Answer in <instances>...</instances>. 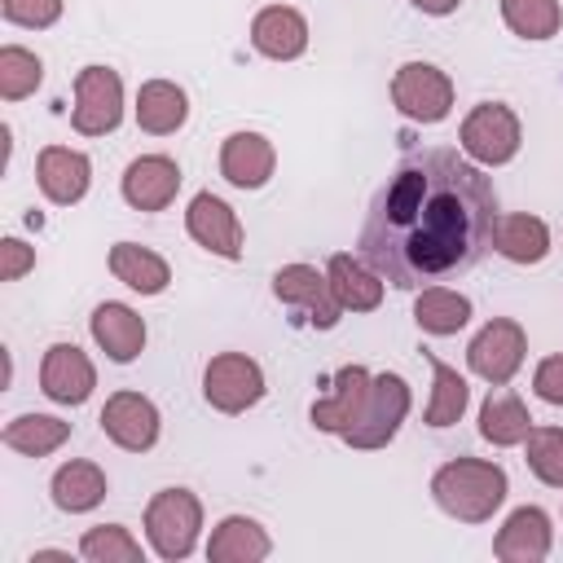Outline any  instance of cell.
Masks as SVG:
<instances>
[{
  "label": "cell",
  "instance_id": "7",
  "mask_svg": "<svg viewBox=\"0 0 563 563\" xmlns=\"http://www.w3.org/2000/svg\"><path fill=\"white\" fill-rule=\"evenodd\" d=\"M123 123V79L114 66H79L75 70V106L70 128L79 136H110Z\"/></svg>",
  "mask_w": 563,
  "mask_h": 563
},
{
  "label": "cell",
  "instance_id": "38",
  "mask_svg": "<svg viewBox=\"0 0 563 563\" xmlns=\"http://www.w3.org/2000/svg\"><path fill=\"white\" fill-rule=\"evenodd\" d=\"M418 13H427V18H449V13H457L462 9V0H409Z\"/></svg>",
  "mask_w": 563,
  "mask_h": 563
},
{
  "label": "cell",
  "instance_id": "28",
  "mask_svg": "<svg viewBox=\"0 0 563 563\" xmlns=\"http://www.w3.org/2000/svg\"><path fill=\"white\" fill-rule=\"evenodd\" d=\"M422 356H427V365H431V396H427L422 422L435 427V431H444V427L462 422V413L471 409V387H466V378H462L453 365H444L435 352H422Z\"/></svg>",
  "mask_w": 563,
  "mask_h": 563
},
{
  "label": "cell",
  "instance_id": "34",
  "mask_svg": "<svg viewBox=\"0 0 563 563\" xmlns=\"http://www.w3.org/2000/svg\"><path fill=\"white\" fill-rule=\"evenodd\" d=\"M523 462L545 488H563V427H532L523 440Z\"/></svg>",
  "mask_w": 563,
  "mask_h": 563
},
{
  "label": "cell",
  "instance_id": "21",
  "mask_svg": "<svg viewBox=\"0 0 563 563\" xmlns=\"http://www.w3.org/2000/svg\"><path fill=\"white\" fill-rule=\"evenodd\" d=\"M202 554H207L211 563H264V559L273 554V537H268V528H264L260 519H251V515H224V519L211 528Z\"/></svg>",
  "mask_w": 563,
  "mask_h": 563
},
{
  "label": "cell",
  "instance_id": "16",
  "mask_svg": "<svg viewBox=\"0 0 563 563\" xmlns=\"http://www.w3.org/2000/svg\"><path fill=\"white\" fill-rule=\"evenodd\" d=\"M35 185L53 207H75L92 185V158L70 145H44L35 158Z\"/></svg>",
  "mask_w": 563,
  "mask_h": 563
},
{
  "label": "cell",
  "instance_id": "23",
  "mask_svg": "<svg viewBox=\"0 0 563 563\" xmlns=\"http://www.w3.org/2000/svg\"><path fill=\"white\" fill-rule=\"evenodd\" d=\"M132 114H136V128L145 136H172L189 119V92L180 84H172V79H145L136 88Z\"/></svg>",
  "mask_w": 563,
  "mask_h": 563
},
{
  "label": "cell",
  "instance_id": "1",
  "mask_svg": "<svg viewBox=\"0 0 563 563\" xmlns=\"http://www.w3.org/2000/svg\"><path fill=\"white\" fill-rule=\"evenodd\" d=\"M493 176L462 150L409 154L374 194L361 260L400 290H422L471 273L493 251Z\"/></svg>",
  "mask_w": 563,
  "mask_h": 563
},
{
  "label": "cell",
  "instance_id": "33",
  "mask_svg": "<svg viewBox=\"0 0 563 563\" xmlns=\"http://www.w3.org/2000/svg\"><path fill=\"white\" fill-rule=\"evenodd\" d=\"M79 554L88 563H141L145 559L141 541L123 523H97V528H88L79 537Z\"/></svg>",
  "mask_w": 563,
  "mask_h": 563
},
{
  "label": "cell",
  "instance_id": "24",
  "mask_svg": "<svg viewBox=\"0 0 563 563\" xmlns=\"http://www.w3.org/2000/svg\"><path fill=\"white\" fill-rule=\"evenodd\" d=\"M325 277L334 286V299L343 303V312H374L383 303V273H374L361 255H347V251H334L325 260Z\"/></svg>",
  "mask_w": 563,
  "mask_h": 563
},
{
  "label": "cell",
  "instance_id": "3",
  "mask_svg": "<svg viewBox=\"0 0 563 563\" xmlns=\"http://www.w3.org/2000/svg\"><path fill=\"white\" fill-rule=\"evenodd\" d=\"M145 541L163 563H185L202 541V501L189 488H158L145 506Z\"/></svg>",
  "mask_w": 563,
  "mask_h": 563
},
{
  "label": "cell",
  "instance_id": "12",
  "mask_svg": "<svg viewBox=\"0 0 563 563\" xmlns=\"http://www.w3.org/2000/svg\"><path fill=\"white\" fill-rule=\"evenodd\" d=\"M101 431L114 449L123 453H150L158 444V431H163V418H158V405L141 391H114L106 396L101 405Z\"/></svg>",
  "mask_w": 563,
  "mask_h": 563
},
{
  "label": "cell",
  "instance_id": "15",
  "mask_svg": "<svg viewBox=\"0 0 563 563\" xmlns=\"http://www.w3.org/2000/svg\"><path fill=\"white\" fill-rule=\"evenodd\" d=\"M369 387H374V374L365 365H339L334 378H330V391L317 396L312 409H308L312 427L317 431H330V435H343L361 418V409L369 400Z\"/></svg>",
  "mask_w": 563,
  "mask_h": 563
},
{
  "label": "cell",
  "instance_id": "20",
  "mask_svg": "<svg viewBox=\"0 0 563 563\" xmlns=\"http://www.w3.org/2000/svg\"><path fill=\"white\" fill-rule=\"evenodd\" d=\"M550 545H554V523L541 506L510 510L493 537V554L501 563H541V559H550Z\"/></svg>",
  "mask_w": 563,
  "mask_h": 563
},
{
  "label": "cell",
  "instance_id": "8",
  "mask_svg": "<svg viewBox=\"0 0 563 563\" xmlns=\"http://www.w3.org/2000/svg\"><path fill=\"white\" fill-rule=\"evenodd\" d=\"M523 356H528V330L515 317L484 321L466 343V369L488 387H506L523 369Z\"/></svg>",
  "mask_w": 563,
  "mask_h": 563
},
{
  "label": "cell",
  "instance_id": "37",
  "mask_svg": "<svg viewBox=\"0 0 563 563\" xmlns=\"http://www.w3.org/2000/svg\"><path fill=\"white\" fill-rule=\"evenodd\" d=\"M35 268V246H26L22 238H4L0 242V277L4 282H22Z\"/></svg>",
  "mask_w": 563,
  "mask_h": 563
},
{
  "label": "cell",
  "instance_id": "13",
  "mask_svg": "<svg viewBox=\"0 0 563 563\" xmlns=\"http://www.w3.org/2000/svg\"><path fill=\"white\" fill-rule=\"evenodd\" d=\"M180 163L172 154H136L128 167H123V180H119V194L132 211H167L180 194Z\"/></svg>",
  "mask_w": 563,
  "mask_h": 563
},
{
  "label": "cell",
  "instance_id": "22",
  "mask_svg": "<svg viewBox=\"0 0 563 563\" xmlns=\"http://www.w3.org/2000/svg\"><path fill=\"white\" fill-rule=\"evenodd\" d=\"M48 493H53V506H57L62 515H88V510H97V506L106 501L110 479H106V471H101L97 462L70 457V462H62V466L53 471Z\"/></svg>",
  "mask_w": 563,
  "mask_h": 563
},
{
  "label": "cell",
  "instance_id": "27",
  "mask_svg": "<svg viewBox=\"0 0 563 563\" xmlns=\"http://www.w3.org/2000/svg\"><path fill=\"white\" fill-rule=\"evenodd\" d=\"M532 427H537V422H532L528 405H523L515 391L497 387V391L484 396V405H479V435H484L493 449H515V444H523Z\"/></svg>",
  "mask_w": 563,
  "mask_h": 563
},
{
  "label": "cell",
  "instance_id": "6",
  "mask_svg": "<svg viewBox=\"0 0 563 563\" xmlns=\"http://www.w3.org/2000/svg\"><path fill=\"white\" fill-rule=\"evenodd\" d=\"M391 106L409 123H444L453 114V79L435 62H400L391 75Z\"/></svg>",
  "mask_w": 563,
  "mask_h": 563
},
{
  "label": "cell",
  "instance_id": "10",
  "mask_svg": "<svg viewBox=\"0 0 563 563\" xmlns=\"http://www.w3.org/2000/svg\"><path fill=\"white\" fill-rule=\"evenodd\" d=\"M273 295L286 308H299L308 317L312 330H334L343 317V303L334 299V286L325 277V268L317 264H282L273 273Z\"/></svg>",
  "mask_w": 563,
  "mask_h": 563
},
{
  "label": "cell",
  "instance_id": "36",
  "mask_svg": "<svg viewBox=\"0 0 563 563\" xmlns=\"http://www.w3.org/2000/svg\"><path fill=\"white\" fill-rule=\"evenodd\" d=\"M532 391H537L545 405H559V409H563V352L537 361V369H532Z\"/></svg>",
  "mask_w": 563,
  "mask_h": 563
},
{
  "label": "cell",
  "instance_id": "9",
  "mask_svg": "<svg viewBox=\"0 0 563 563\" xmlns=\"http://www.w3.org/2000/svg\"><path fill=\"white\" fill-rule=\"evenodd\" d=\"M268 383H264V369L255 356L246 352H216L202 369V400L216 409V413H246L264 400Z\"/></svg>",
  "mask_w": 563,
  "mask_h": 563
},
{
  "label": "cell",
  "instance_id": "25",
  "mask_svg": "<svg viewBox=\"0 0 563 563\" xmlns=\"http://www.w3.org/2000/svg\"><path fill=\"white\" fill-rule=\"evenodd\" d=\"M106 264H110L114 282H123L128 290H136L145 299L150 295H163L172 286V264L158 251L141 246V242H114L110 255H106Z\"/></svg>",
  "mask_w": 563,
  "mask_h": 563
},
{
  "label": "cell",
  "instance_id": "26",
  "mask_svg": "<svg viewBox=\"0 0 563 563\" xmlns=\"http://www.w3.org/2000/svg\"><path fill=\"white\" fill-rule=\"evenodd\" d=\"M493 251L501 260H510V264H541L550 255V224L541 216H528V211L497 216Z\"/></svg>",
  "mask_w": 563,
  "mask_h": 563
},
{
  "label": "cell",
  "instance_id": "35",
  "mask_svg": "<svg viewBox=\"0 0 563 563\" xmlns=\"http://www.w3.org/2000/svg\"><path fill=\"white\" fill-rule=\"evenodd\" d=\"M0 13L9 26H22V31H48L62 22L66 13V0H0Z\"/></svg>",
  "mask_w": 563,
  "mask_h": 563
},
{
  "label": "cell",
  "instance_id": "11",
  "mask_svg": "<svg viewBox=\"0 0 563 563\" xmlns=\"http://www.w3.org/2000/svg\"><path fill=\"white\" fill-rule=\"evenodd\" d=\"M185 233L216 260H242V246H246V233H242V220L238 211L211 194V189H198L185 207Z\"/></svg>",
  "mask_w": 563,
  "mask_h": 563
},
{
  "label": "cell",
  "instance_id": "19",
  "mask_svg": "<svg viewBox=\"0 0 563 563\" xmlns=\"http://www.w3.org/2000/svg\"><path fill=\"white\" fill-rule=\"evenodd\" d=\"M277 172V150L264 132H229L224 145H220V176L233 185V189H264Z\"/></svg>",
  "mask_w": 563,
  "mask_h": 563
},
{
  "label": "cell",
  "instance_id": "17",
  "mask_svg": "<svg viewBox=\"0 0 563 563\" xmlns=\"http://www.w3.org/2000/svg\"><path fill=\"white\" fill-rule=\"evenodd\" d=\"M308 18L295 4H264L251 18V48L268 62H295L308 53Z\"/></svg>",
  "mask_w": 563,
  "mask_h": 563
},
{
  "label": "cell",
  "instance_id": "32",
  "mask_svg": "<svg viewBox=\"0 0 563 563\" xmlns=\"http://www.w3.org/2000/svg\"><path fill=\"white\" fill-rule=\"evenodd\" d=\"M40 84H44L40 53H31L22 44H4L0 48V97L4 101H26L31 92H40Z\"/></svg>",
  "mask_w": 563,
  "mask_h": 563
},
{
  "label": "cell",
  "instance_id": "14",
  "mask_svg": "<svg viewBox=\"0 0 563 563\" xmlns=\"http://www.w3.org/2000/svg\"><path fill=\"white\" fill-rule=\"evenodd\" d=\"M97 387V365L88 361V352L79 343H48L44 361H40V391L53 405H84Z\"/></svg>",
  "mask_w": 563,
  "mask_h": 563
},
{
  "label": "cell",
  "instance_id": "18",
  "mask_svg": "<svg viewBox=\"0 0 563 563\" xmlns=\"http://www.w3.org/2000/svg\"><path fill=\"white\" fill-rule=\"evenodd\" d=\"M88 334L106 352V361H114V365H132L145 352V317L132 303H119V299H106V303L92 308Z\"/></svg>",
  "mask_w": 563,
  "mask_h": 563
},
{
  "label": "cell",
  "instance_id": "4",
  "mask_svg": "<svg viewBox=\"0 0 563 563\" xmlns=\"http://www.w3.org/2000/svg\"><path fill=\"white\" fill-rule=\"evenodd\" d=\"M457 145L471 163H479L484 172L488 167H506L519 145H523V123L519 114L506 106V101H479L471 106V114L462 119L457 128Z\"/></svg>",
  "mask_w": 563,
  "mask_h": 563
},
{
  "label": "cell",
  "instance_id": "5",
  "mask_svg": "<svg viewBox=\"0 0 563 563\" xmlns=\"http://www.w3.org/2000/svg\"><path fill=\"white\" fill-rule=\"evenodd\" d=\"M409 405H413L409 383H405L400 374L383 369V374H374V387H369V400H365L361 418H356L339 440H343L347 449H361V453H369V449H387V444L396 440V431L405 427Z\"/></svg>",
  "mask_w": 563,
  "mask_h": 563
},
{
  "label": "cell",
  "instance_id": "2",
  "mask_svg": "<svg viewBox=\"0 0 563 563\" xmlns=\"http://www.w3.org/2000/svg\"><path fill=\"white\" fill-rule=\"evenodd\" d=\"M510 493V479L488 457H453L431 475L435 506L457 523H488Z\"/></svg>",
  "mask_w": 563,
  "mask_h": 563
},
{
  "label": "cell",
  "instance_id": "29",
  "mask_svg": "<svg viewBox=\"0 0 563 563\" xmlns=\"http://www.w3.org/2000/svg\"><path fill=\"white\" fill-rule=\"evenodd\" d=\"M0 440H4V449L22 453V457H48L70 440V422L57 413H18L4 422Z\"/></svg>",
  "mask_w": 563,
  "mask_h": 563
},
{
  "label": "cell",
  "instance_id": "31",
  "mask_svg": "<svg viewBox=\"0 0 563 563\" xmlns=\"http://www.w3.org/2000/svg\"><path fill=\"white\" fill-rule=\"evenodd\" d=\"M501 22L510 35L541 44L563 31V4L559 0H501Z\"/></svg>",
  "mask_w": 563,
  "mask_h": 563
},
{
  "label": "cell",
  "instance_id": "30",
  "mask_svg": "<svg viewBox=\"0 0 563 563\" xmlns=\"http://www.w3.org/2000/svg\"><path fill=\"white\" fill-rule=\"evenodd\" d=\"M413 321H418L422 334H435V339L457 334L471 321V299L462 290L444 286V282L440 286H422L418 299H413Z\"/></svg>",
  "mask_w": 563,
  "mask_h": 563
}]
</instances>
